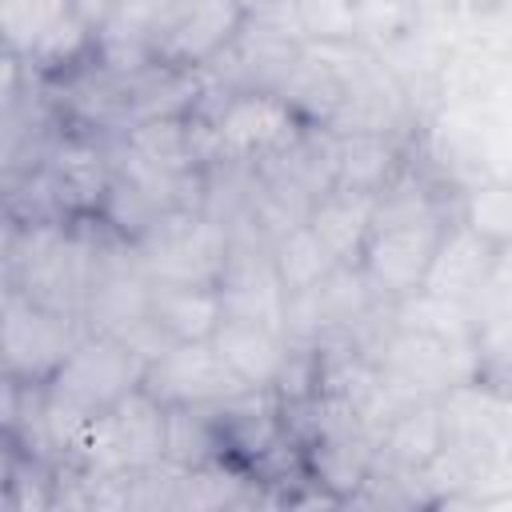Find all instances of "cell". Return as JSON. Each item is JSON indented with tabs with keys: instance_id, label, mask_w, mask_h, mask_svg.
Wrapping results in <instances>:
<instances>
[{
	"instance_id": "cell-1",
	"label": "cell",
	"mask_w": 512,
	"mask_h": 512,
	"mask_svg": "<svg viewBox=\"0 0 512 512\" xmlns=\"http://www.w3.org/2000/svg\"><path fill=\"white\" fill-rule=\"evenodd\" d=\"M232 224L208 208L164 212L132 248L152 280L164 284H220L232 260Z\"/></svg>"
},
{
	"instance_id": "cell-2",
	"label": "cell",
	"mask_w": 512,
	"mask_h": 512,
	"mask_svg": "<svg viewBox=\"0 0 512 512\" xmlns=\"http://www.w3.org/2000/svg\"><path fill=\"white\" fill-rule=\"evenodd\" d=\"M212 124V144H216V164H276L284 152H292L308 136V120L268 88H248V92H228L220 108L208 116Z\"/></svg>"
},
{
	"instance_id": "cell-3",
	"label": "cell",
	"mask_w": 512,
	"mask_h": 512,
	"mask_svg": "<svg viewBox=\"0 0 512 512\" xmlns=\"http://www.w3.org/2000/svg\"><path fill=\"white\" fill-rule=\"evenodd\" d=\"M88 336L84 316L56 312L16 284L4 292V320H0V352H4V376L20 384H44L68 352Z\"/></svg>"
},
{
	"instance_id": "cell-4",
	"label": "cell",
	"mask_w": 512,
	"mask_h": 512,
	"mask_svg": "<svg viewBox=\"0 0 512 512\" xmlns=\"http://www.w3.org/2000/svg\"><path fill=\"white\" fill-rule=\"evenodd\" d=\"M244 24L248 12L236 0H172L152 36L148 64L172 72H204L232 48Z\"/></svg>"
},
{
	"instance_id": "cell-5",
	"label": "cell",
	"mask_w": 512,
	"mask_h": 512,
	"mask_svg": "<svg viewBox=\"0 0 512 512\" xmlns=\"http://www.w3.org/2000/svg\"><path fill=\"white\" fill-rule=\"evenodd\" d=\"M0 32L8 52L28 60L32 72H60L96 48V32L72 0H0Z\"/></svg>"
},
{
	"instance_id": "cell-6",
	"label": "cell",
	"mask_w": 512,
	"mask_h": 512,
	"mask_svg": "<svg viewBox=\"0 0 512 512\" xmlns=\"http://www.w3.org/2000/svg\"><path fill=\"white\" fill-rule=\"evenodd\" d=\"M448 224H452L448 212L372 224V236H368V244L360 252V272L368 276L372 292L384 304L420 292V284L428 276V264H432Z\"/></svg>"
},
{
	"instance_id": "cell-7",
	"label": "cell",
	"mask_w": 512,
	"mask_h": 512,
	"mask_svg": "<svg viewBox=\"0 0 512 512\" xmlns=\"http://www.w3.org/2000/svg\"><path fill=\"white\" fill-rule=\"evenodd\" d=\"M112 176H116L112 152L100 140H92L88 132L56 136L44 148L40 168H36V180H40L48 208L56 216H68V220L100 216V204L112 188Z\"/></svg>"
},
{
	"instance_id": "cell-8",
	"label": "cell",
	"mask_w": 512,
	"mask_h": 512,
	"mask_svg": "<svg viewBox=\"0 0 512 512\" xmlns=\"http://www.w3.org/2000/svg\"><path fill=\"white\" fill-rule=\"evenodd\" d=\"M144 388L152 396H160L168 408H220V404L248 392L212 340L168 344L148 364Z\"/></svg>"
},
{
	"instance_id": "cell-9",
	"label": "cell",
	"mask_w": 512,
	"mask_h": 512,
	"mask_svg": "<svg viewBox=\"0 0 512 512\" xmlns=\"http://www.w3.org/2000/svg\"><path fill=\"white\" fill-rule=\"evenodd\" d=\"M120 152L180 180H196L216 164L212 124L200 112H160L120 128Z\"/></svg>"
},
{
	"instance_id": "cell-10",
	"label": "cell",
	"mask_w": 512,
	"mask_h": 512,
	"mask_svg": "<svg viewBox=\"0 0 512 512\" xmlns=\"http://www.w3.org/2000/svg\"><path fill=\"white\" fill-rule=\"evenodd\" d=\"M496 252H500V244L488 240L484 232H476L464 216L452 220L436 256H432V264H428V276H424L420 292L440 296V300H456V304H472L492 280Z\"/></svg>"
},
{
	"instance_id": "cell-11",
	"label": "cell",
	"mask_w": 512,
	"mask_h": 512,
	"mask_svg": "<svg viewBox=\"0 0 512 512\" xmlns=\"http://www.w3.org/2000/svg\"><path fill=\"white\" fill-rule=\"evenodd\" d=\"M212 344L220 348V356L228 360V368L236 372V380L248 392H272L292 360V348H296L288 340V332H276L256 320H236V316H224Z\"/></svg>"
},
{
	"instance_id": "cell-12",
	"label": "cell",
	"mask_w": 512,
	"mask_h": 512,
	"mask_svg": "<svg viewBox=\"0 0 512 512\" xmlns=\"http://www.w3.org/2000/svg\"><path fill=\"white\" fill-rule=\"evenodd\" d=\"M380 456L400 468L420 476L444 448H448V420H444V404L440 400H412L404 408H396V416L384 424V432L376 436Z\"/></svg>"
},
{
	"instance_id": "cell-13",
	"label": "cell",
	"mask_w": 512,
	"mask_h": 512,
	"mask_svg": "<svg viewBox=\"0 0 512 512\" xmlns=\"http://www.w3.org/2000/svg\"><path fill=\"white\" fill-rule=\"evenodd\" d=\"M372 216H376V192L332 184L328 192L316 196L308 224L340 264H360V252L372 236Z\"/></svg>"
},
{
	"instance_id": "cell-14",
	"label": "cell",
	"mask_w": 512,
	"mask_h": 512,
	"mask_svg": "<svg viewBox=\"0 0 512 512\" xmlns=\"http://www.w3.org/2000/svg\"><path fill=\"white\" fill-rule=\"evenodd\" d=\"M148 316L164 328V336L176 340H212L224 324V292L220 284H164L152 280V304Z\"/></svg>"
},
{
	"instance_id": "cell-15",
	"label": "cell",
	"mask_w": 512,
	"mask_h": 512,
	"mask_svg": "<svg viewBox=\"0 0 512 512\" xmlns=\"http://www.w3.org/2000/svg\"><path fill=\"white\" fill-rule=\"evenodd\" d=\"M400 168L404 164L392 132H332V184L380 192Z\"/></svg>"
},
{
	"instance_id": "cell-16",
	"label": "cell",
	"mask_w": 512,
	"mask_h": 512,
	"mask_svg": "<svg viewBox=\"0 0 512 512\" xmlns=\"http://www.w3.org/2000/svg\"><path fill=\"white\" fill-rule=\"evenodd\" d=\"M268 256H272V268H276V276H280V284H284L288 296L316 288V284L328 280L332 268L340 264V260L328 252V244L312 232V224H296V228H288L284 236H276V240L268 244Z\"/></svg>"
},
{
	"instance_id": "cell-17",
	"label": "cell",
	"mask_w": 512,
	"mask_h": 512,
	"mask_svg": "<svg viewBox=\"0 0 512 512\" xmlns=\"http://www.w3.org/2000/svg\"><path fill=\"white\" fill-rule=\"evenodd\" d=\"M304 44H352L356 0H280Z\"/></svg>"
},
{
	"instance_id": "cell-18",
	"label": "cell",
	"mask_w": 512,
	"mask_h": 512,
	"mask_svg": "<svg viewBox=\"0 0 512 512\" xmlns=\"http://www.w3.org/2000/svg\"><path fill=\"white\" fill-rule=\"evenodd\" d=\"M464 220L496 244H512V180L476 184L464 196Z\"/></svg>"
},
{
	"instance_id": "cell-19",
	"label": "cell",
	"mask_w": 512,
	"mask_h": 512,
	"mask_svg": "<svg viewBox=\"0 0 512 512\" xmlns=\"http://www.w3.org/2000/svg\"><path fill=\"white\" fill-rule=\"evenodd\" d=\"M72 4H76L80 20H84L92 32H100V24L108 20V12H112V4H116V0H72Z\"/></svg>"
},
{
	"instance_id": "cell-20",
	"label": "cell",
	"mask_w": 512,
	"mask_h": 512,
	"mask_svg": "<svg viewBox=\"0 0 512 512\" xmlns=\"http://www.w3.org/2000/svg\"><path fill=\"white\" fill-rule=\"evenodd\" d=\"M236 4H240L248 16H260V12H264V8H272L276 0H236Z\"/></svg>"
}]
</instances>
